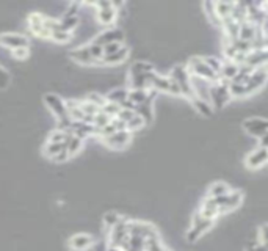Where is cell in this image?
<instances>
[{
    "label": "cell",
    "instance_id": "obj_34",
    "mask_svg": "<svg viewBox=\"0 0 268 251\" xmlns=\"http://www.w3.org/2000/svg\"><path fill=\"white\" fill-rule=\"evenodd\" d=\"M122 220V217L119 215V214H116V212H107L105 215H104V225H105V228H109V229H112L113 226H116L118 223Z\"/></svg>",
    "mask_w": 268,
    "mask_h": 251
},
{
    "label": "cell",
    "instance_id": "obj_19",
    "mask_svg": "<svg viewBox=\"0 0 268 251\" xmlns=\"http://www.w3.org/2000/svg\"><path fill=\"white\" fill-rule=\"evenodd\" d=\"M71 59H72L74 62L80 63V65H96V63H97V62L91 57L88 46L78 47V49L72 50V52H71Z\"/></svg>",
    "mask_w": 268,
    "mask_h": 251
},
{
    "label": "cell",
    "instance_id": "obj_23",
    "mask_svg": "<svg viewBox=\"0 0 268 251\" xmlns=\"http://www.w3.org/2000/svg\"><path fill=\"white\" fill-rule=\"evenodd\" d=\"M234 5L235 4H229V2H213V10H215V16L220 19V22L231 17Z\"/></svg>",
    "mask_w": 268,
    "mask_h": 251
},
{
    "label": "cell",
    "instance_id": "obj_22",
    "mask_svg": "<svg viewBox=\"0 0 268 251\" xmlns=\"http://www.w3.org/2000/svg\"><path fill=\"white\" fill-rule=\"evenodd\" d=\"M91 243H93V239H91V236H88V234H77V236H74V237L71 239V242H69L71 248H72V249H77V251H84V249L90 248Z\"/></svg>",
    "mask_w": 268,
    "mask_h": 251
},
{
    "label": "cell",
    "instance_id": "obj_5",
    "mask_svg": "<svg viewBox=\"0 0 268 251\" xmlns=\"http://www.w3.org/2000/svg\"><path fill=\"white\" fill-rule=\"evenodd\" d=\"M151 90H155L157 93L163 91L171 96H182L180 88L174 80H171L167 75L157 74V72H152V75H151Z\"/></svg>",
    "mask_w": 268,
    "mask_h": 251
},
{
    "label": "cell",
    "instance_id": "obj_27",
    "mask_svg": "<svg viewBox=\"0 0 268 251\" xmlns=\"http://www.w3.org/2000/svg\"><path fill=\"white\" fill-rule=\"evenodd\" d=\"M84 145V140L80 137L74 135V133H68V138H66V149L69 152V156H74L80 151Z\"/></svg>",
    "mask_w": 268,
    "mask_h": 251
},
{
    "label": "cell",
    "instance_id": "obj_26",
    "mask_svg": "<svg viewBox=\"0 0 268 251\" xmlns=\"http://www.w3.org/2000/svg\"><path fill=\"white\" fill-rule=\"evenodd\" d=\"M192 104H193V107L196 108L198 113H201V115H204V117H210V115H212L213 107H212V104H210L209 101H205V99H202V98H199V96L195 94L193 99H192Z\"/></svg>",
    "mask_w": 268,
    "mask_h": 251
},
{
    "label": "cell",
    "instance_id": "obj_49",
    "mask_svg": "<svg viewBox=\"0 0 268 251\" xmlns=\"http://www.w3.org/2000/svg\"><path fill=\"white\" fill-rule=\"evenodd\" d=\"M259 146H260V148H266V149H268V132L259 138Z\"/></svg>",
    "mask_w": 268,
    "mask_h": 251
},
{
    "label": "cell",
    "instance_id": "obj_14",
    "mask_svg": "<svg viewBox=\"0 0 268 251\" xmlns=\"http://www.w3.org/2000/svg\"><path fill=\"white\" fill-rule=\"evenodd\" d=\"M44 19H46V16H43L39 13H32L29 16V27H30V30L36 36L44 38V40H49L52 36V33L44 27Z\"/></svg>",
    "mask_w": 268,
    "mask_h": 251
},
{
    "label": "cell",
    "instance_id": "obj_4",
    "mask_svg": "<svg viewBox=\"0 0 268 251\" xmlns=\"http://www.w3.org/2000/svg\"><path fill=\"white\" fill-rule=\"evenodd\" d=\"M231 99L232 98H231V93H229V82L218 80L215 83H212L209 102L212 104L213 108L221 110L223 107H226L231 102Z\"/></svg>",
    "mask_w": 268,
    "mask_h": 251
},
{
    "label": "cell",
    "instance_id": "obj_46",
    "mask_svg": "<svg viewBox=\"0 0 268 251\" xmlns=\"http://www.w3.org/2000/svg\"><path fill=\"white\" fill-rule=\"evenodd\" d=\"M13 57L17 59V60H24L29 57V47H19V49H14L13 50Z\"/></svg>",
    "mask_w": 268,
    "mask_h": 251
},
{
    "label": "cell",
    "instance_id": "obj_9",
    "mask_svg": "<svg viewBox=\"0 0 268 251\" xmlns=\"http://www.w3.org/2000/svg\"><path fill=\"white\" fill-rule=\"evenodd\" d=\"M266 163H268V149L260 146L253 149L245 159V166L248 170H259Z\"/></svg>",
    "mask_w": 268,
    "mask_h": 251
},
{
    "label": "cell",
    "instance_id": "obj_35",
    "mask_svg": "<svg viewBox=\"0 0 268 251\" xmlns=\"http://www.w3.org/2000/svg\"><path fill=\"white\" fill-rule=\"evenodd\" d=\"M102 111H104V113H107V115H109V117L113 120V118L118 117V113L121 111V105H119V104H115V102H110V101H107V104L102 107Z\"/></svg>",
    "mask_w": 268,
    "mask_h": 251
},
{
    "label": "cell",
    "instance_id": "obj_29",
    "mask_svg": "<svg viewBox=\"0 0 268 251\" xmlns=\"http://www.w3.org/2000/svg\"><path fill=\"white\" fill-rule=\"evenodd\" d=\"M129 99V90L127 88H115L109 94H107V101L115 102V104H122L124 101Z\"/></svg>",
    "mask_w": 268,
    "mask_h": 251
},
{
    "label": "cell",
    "instance_id": "obj_45",
    "mask_svg": "<svg viewBox=\"0 0 268 251\" xmlns=\"http://www.w3.org/2000/svg\"><path fill=\"white\" fill-rule=\"evenodd\" d=\"M122 46H124L122 43H112V44H107V46H104V55H112V53L121 50Z\"/></svg>",
    "mask_w": 268,
    "mask_h": 251
},
{
    "label": "cell",
    "instance_id": "obj_10",
    "mask_svg": "<svg viewBox=\"0 0 268 251\" xmlns=\"http://www.w3.org/2000/svg\"><path fill=\"white\" fill-rule=\"evenodd\" d=\"M94 7L97 8V21L102 25H110L116 21L118 11L115 8V4L112 2H97L94 4Z\"/></svg>",
    "mask_w": 268,
    "mask_h": 251
},
{
    "label": "cell",
    "instance_id": "obj_8",
    "mask_svg": "<svg viewBox=\"0 0 268 251\" xmlns=\"http://www.w3.org/2000/svg\"><path fill=\"white\" fill-rule=\"evenodd\" d=\"M44 102H46V105L49 107V110L52 111V113L57 117V120H63V118H68L69 117L68 105H66V102L60 96L52 94V93L50 94H46L44 96Z\"/></svg>",
    "mask_w": 268,
    "mask_h": 251
},
{
    "label": "cell",
    "instance_id": "obj_37",
    "mask_svg": "<svg viewBox=\"0 0 268 251\" xmlns=\"http://www.w3.org/2000/svg\"><path fill=\"white\" fill-rule=\"evenodd\" d=\"M88 49H90L91 57H93L97 63H100L102 59H104V47L99 46V44H96V43H91V44L88 46Z\"/></svg>",
    "mask_w": 268,
    "mask_h": 251
},
{
    "label": "cell",
    "instance_id": "obj_40",
    "mask_svg": "<svg viewBox=\"0 0 268 251\" xmlns=\"http://www.w3.org/2000/svg\"><path fill=\"white\" fill-rule=\"evenodd\" d=\"M66 138H68V133H66V132H63V130H55V132L50 133L49 143H60V145H65V143H66Z\"/></svg>",
    "mask_w": 268,
    "mask_h": 251
},
{
    "label": "cell",
    "instance_id": "obj_2",
    "mask_svg": "<svg viewBox=\"0 0 268 251\" xmlns=\"http://www.w3.org/2000/svg\"><path fill=\"white\" fill-rule=\"evenodd\" d=\"M215 225V220H210V218H205L202 217L198 210L193 214V218H192V225L190 228L187 229V234H185V239L187 242H198L205 233H209L212 229V226Z\"/></svg>",
    "mask_w": 268,
    "mask_h": 251
},
{
    "label": "cell",
    "instance_id": "obj_48",
    "mask_svg": "<svg viewBox=\"0 0 268 251\" xmlns=\"http://www.w3.org/2000/svg\"><path fill=\"white\" fill-rule=\"evenodd\" d=\"M71 156H69V152H68V149L65 148L60 154H57L55 157H53V160H55V162H58V163H61V162H66L68 159H69Z\"/></svg>",
    "mask_w": 268,
    "mask_h": 251
},
{
    "label": "cell",
    "instance_id": "obj_50",
    "mask_svg": "<svg viewBox=\"0 0 268 251\" xmlns=\"http://www.w3.org/2000/svg\"><path fill=\"white\" fill-rule=\"evenodd\" d=\"M265 8H266V17H268V4H265Z\"/></svg>",
    "mask_w": 268,
    "mask_h": 251
},
{
    "label": "cell",
    "instance_id": "obj_18",
    "mask_svg": "<svg viewBox=\"0 0 268 251\" xmlns=\"http://www.w3.org/2000/svg\"><path fill=\"white\" fill-rule=\"evenodd\" d=\"M122 40H124V33L118 29H112V30H107V32L100 33L94 40V43L104 47V46L112 44V43H122Z\"/></svg>",
    "mask_w": 268,
    "mask_h": 251
},
{
    "label": "cell",
    "instance_id": "obj_42",
    "mask_svg": "<svg viewBox=\"0 0 268 251\" xmlns=\"http://www.w3.org/2000/svg\"><path fill=\"white\" fill-rule=\"evenodd\" d=\"M137 113H135V110H127V108H121V111H119V113H118V120H121V121H124L126 124L133 118V117H135Z\"/></svg>",
    "mask_w": 268,
    "mask_h": 251
},
{
    "label": "cell",
    "instance_id": "obj_47",
    "mask_svg": "<svg viewBox=\"0 0 268 251\" xmlns=\"http://www.w3.org/2000/svg\"><path fill=\"white\" fill-rule=\"evenodd\" d=\"M10 83V74L0 66V88H7Z\"/></svg>",
    "mask_w": 268,
    "mask_h": 251
},
{
    "label": "cell",
    "instance_id": "obj_13",
    "mask_svg": "<svg viewBox=\"0 0 268 251\" xmlns=\"http://www.w3.org/2000/svg\"><path fill=\"white\" fill-rule=\"evenodd\" d=\"M130 138H132V132L129 130H119L112 133L110 137L102 138L104 143L109 146L110 149H124L129 143H130Z\"/></svg>",
    "mask_w": 268,
    "mask_h": 251
},
{
    "label": "cell",
    "instance_id": "obj_3",
    "mask_svg": "<svg viewBox=\"0 0 268 251\" xmlns=\"http://www.w3.org/2000/svg\"><path fill=\"white\" fill-rule=\"evenodd\" d=\"M187 68H189L190 74L193 77H198V79H202V80H207L210 83H215L220 80V75L217 72H213L209 65L204 62L202 57H198V55H195V57H192L189 60V63H187Z\"/></svg>",
    "mask_w": 268,
    "mask_h": 251
},
{
    "label": "cell",
    "instance_id": "obj_33",
    "mask_svg": "<svg viewBox=\"0 0 268 251\" xmlns=\"http://www.w3.org/2000/svg\"><path fill=\"white\" fill-rule=\"evenodd\" d=\"M204 59V62L209 65V68L213 71V72H217L218 75H220V72H221V68H223V60H220L218 57H215V55H205V57H202Z\"/></svg>",
    "mask_w": 268,
    "mask_h": 251
},
{
    "label": "cell",
    "instance_id": "obj_39",
    "mask_svg": "<svg viewBox=\"0 0 268 251\" xmlns=\"http://www.w3.org/2000/svg\"><path fill=\"white\" fill-rule=\"evenodd\" d=\"M65 148H66V143L65 145H60V143H47L46 145V154L53 159L57 154H60Z\"/></svg>",
    "mask_w": 268,
    "mask_h": 251
},
{
    "label": "cell",
    "instance_id": "obj_1",
    "mask_svg": "<svg viewBox=\"0 0 268 251\" xmlns=\"http://www.w3.org/2000/svg\"><path fill=\"white\" fill-rule=\"evenodd\" d=\"M168 77L177 83L183 98H187L189 101L193 99L195 91H193V87H192V74H190L189 68H187V65H176V66H173V69L170 71Z\"/></svg>",
    "mask_w": 268,
    "mask_h": 251
},
{
    "label": "cell",
    "instance_id": "obj_17",
    "mask_svg": "<svg viewBox=\"0 0 268 251\" xmlns=\"http://www.w3.org/2000/svg\"><path fill=\"white\" fill-rule=\"evenodd\" d=\"M0 44L5 47H11L19 49V47H29V40H27L24 35H17V33H5L0 35Z\"/></svg>",
    "mask_w": 268,
    "mask_h": 251
},
{
    "label": "cell",
    "instance_id": "obj_7",
    "mask_svg": "<svg viewBox=\"0 0 268 251\" xmlns=\"http://www.w3.org/2000/svg\"><path fill=\"white\" fill-rule=\"evenodd\" d=\"M266 82H268V66L256 69L251 74V77H250V80L246 83L248 96H253L254 93H257L259 90H262L266 85Z\"/></svg>",
    "mask_w": 268,
    "mask_h": 251
},
{
    "label": "cell",
    "instance_id": "obj_28",
    "mask_svg": "<svg viewBox=\"0 0 268 251\" xmlns=\"http://www.w3.org/2000/svg\"><path fill=\"white\" fill-rule=\"evenodd\" d=\"M151 72H155V68L149 62H135L129 69V74H151Z\"/></svg>",
    "mask_w": 268,
    "mask_h": 251
},
{
    "label": "cell",
    "instance_id": "obj_41",
    "mask_svg": "<svg viewBox=\"0 0 268 251\" xmlns=\"http://www.w3.org/2000/svg\"><path fill=\"white\" fill-rule=\"evenodd\" d=\"M87 101L91 102V104H94V105H97L100 110H102V107L107 104V98H104V96H100V94H97V93H90V94L87 96Z\"/></svg>",
    "mask_w": 268,
    "mask_h": 251
},
{
    "label": "cell",
    "instance_id": "obj_15",
    "mask_svg": "<svg viewBox=\"0 0 268 251\" xmlns=\"http://www.w3.org/2000/svg\"><path fill=\"white\" fill-rule=\"evenodd\" d=\"M257 38H265V36L262 35L260 29H259V27H257L256 24H253V22H250V21H245L243 24H240L238 40L253 43V41H256Z\"/></svg>",
    "mask_w": 268,
    "mask_h": 251
},
{
    "label": "cell",
    "instance_id": "obj_21",
    "mask_svg": "<svg viewBox=\"0 0 268 251\" xmlns=\"http://www.w3.org/2000/svg\"><path fill=\"white\" fill-rule=\"evenodd\" d=\"M240 71V65L234 63V62H224L223 63V68H221V72H220V80H224V82H232L237 74Z\"/></svg>",
    "mask_w": 268,
    "mask_h": 251
},
{
    "label": "cell",
    "instance_id": "obj_32",
    "mask_svg": "<svg viewBox=\"0 0 268 251\" xmlns=\"http://www.w3.org/2000/svg\"><path fill=\"white\" fill-rule=\"evenodd\" d=\"M167 248L163 246L162 240H160L158 236H154V237H149L146 239V243H145V251H165Z\"/></svg>",
    "mask_w": 268,
    "mask_h": 251
},
{
    "label": "cell",
    "instance_id": "obj_44",
    "mask_svg": "<svg viewBox=\"0 0 268 251\" xmlns=\"http://www.w3.org/2000/svg\"><path fill=\"white\" fill-rule=\"evenodd\" d=\"M257 239H259V242H260V243L268 245V223H265V225H262V226L259 228Z\"/></svg>",
    "mask_w": 268,
    "mask_h": 251
},
{
    "label": "cell",
    "instance_id": "obj_24",
    "mask_svg": "<svg viewBox=\"0 0 268 251\" xmlns=\"http://www.w3.org/2000/svg\"><path fill=\"white\" fill-rule=\"evenodd\" d=\"M231 191V187L223 182V181H217V182H213L210 187H209V193H207V197L210 198H220V197H224V195H228Z\"/></svg>",
    "mask_w": 268,
    "mask_h": 251
},
{
    "label": "cell",
    "instance_id": "obj_25",
    "mask_svg": "<svg viewBox=\"0 0 268 251\" xmlns=\"http://www.w3.org/2000/svg\"><path fill=\"white\" fill-rule=\"evenodd\" d=\"M135 113H137V115H140V117L145 120L146 126H148V124H151V123L154 121V107H152V101L145 102V104H141V105H137V108H135Z\"/></svg>",
    "mask_w": 268,
    "mask_h": 251
},
{
    "label": "cell",
    "instance_id": "obj_20",
    "mask_svg": "<svg viewBox=\"0 0 268 251\" xmlns=\"http://www.w3.org/2000/svg\"><path fill=\"white\" fill-rule=\"evenodd\" d=\"M127 57H129V49L126 46H122L121 50H118L112 55H104V59H102L100 63H104V65H121L127 60Z\"/></svg>",
    "mask_w": 268,
    "mask_h": 251
},
{
    "label": "cell",
    "instance_id": "obj_43",
    "mask_svg": "<svg viewBox=\"0 0 268 251\" xmlns=\"http://www.w3.org/2000/svg\"><path fill=\"white\" fill-rule=\"evenodd\" d=\"M50 40H53L55 43H68L71 40V33H66V32H53Z\"/></svg>",
    "mask_w": 268,
    "mask_h": 251
},
{
    "label": "cell",
    "instance_id": "obj_31",
    "mask_svg": "<svg viewBox=\"0 0 268 251\" xmlns=\"http://www.w3.org/2000/svg\"><path fill=\"white\" fill-rule=\"evenodd\" d=\"M112 123V118L107 115V113H104V111L100 110L99 113L94 117V120H93V126L96 127V133L100 130V129H104L105 126H109Z\"/></svg>",
    "mask_w": 268,
    "mask_h": 251
},
{
    "label": "cell",
    "instance_id": "obj_11",
    "mask_svg": "<svg viewBox=\"0 0 268 251\" xmlns=\"http://www.w3.org/2000/svg\"><path fill=\"white\" fill-rule=\"evenodd\" d=\"M243 130L254 137V138H260L262 135H265L268 132V120L266 118H248L243 121Z\"/></svg>",
    "mask_w": 268,
    "mask_h": 251
},
{
    "label": "cell",
    "instance_id": "obj_38",
    "mask_svg": "<svg viewBox=\"0 0 268 251\" xmlns=\"http://www.w3.org/2000/svg\"><path fill=\"white\" fill-rule=\"evenodd\" d=\"M77 24H78V17H77V16L65 17L63 22H61V29H63V32H66V33H71V30L75 29Z\"/></svg>",
    "mask_w": 268,
    "mask_h": 251
},
{
    "label": "cell",
    "instance_id": "obj_16",
    "mask_svg": "<svg viewBox=\"0 0 268 251\" xmlns=\"http://www.w3.org/2000/svg\"><path fill=\"white\" fill-rule=\"evenodd\" d=\"M246 66H251L254 69L265 68L268 66V49H260V50H253L246 55L245 63Z\"/></svg>",
    "mask_w": 268,
    "mask_h": 251
},
{
    "label": "cell",
    "instance_id": "obj_6",
    "mask_svg": "<svg viewBox=\"0 0 268 251\" xmlns=\"http://www.w3.org/2000/svg\"><path fill=\"white\" fill-rule=\"evenodd\" d=\"M220 210H221V215L223 214H229L232 210H235L237 207L242 206L243 203V193L240 190H231L228 195L224 197H220V198H215Z\"/></svg>",
    "mask_w": 268,
    "mask_h": 251
},
{
    "label": "cell",
    "instance_id": "obj_30",
    "mask_svg": "<svg viewBox=\"0 0 268 251\" xmlns=\"http://www.w3.org/2000/svg\"><path fill=\"white\" fill-rule=\"evenodd\" d=\"M229 93L231 98L234 99H242V98H248V91H246V85H242V83H229Z\"/></svg>",
    "mask_w": 268,
    "mask_h": 251
},
{
    "label": "cell",
    "instance_id": "obj_36",
    "mask_svg": "<svg viewBox=\"0 0 268 251\" xmlns=\"http://www.w3.org/2000/svg\"><path fill=\"white\" fill-rule=\"evenodd\" d=\"M145 126H146L145 120H143L140 115H135V117H133V118L127 123V130H129V132H135V130L143 129Z\"/></svg>",
    "mask_w": 268,
    "mask_h": 251
},
{
    "label": "cell",
    "instance_id": "obj_12",
    "mask_svg": "<svg viewBox=\"0 0 268 251\" xmlns=\"http://www.w3.org/2000/svg\"><path fill=\"white\" fill-rule=\"evenodd\" d=\"M129 236H138L143 239H149L154 236H158L157 228L152 226L151 223L145 221H129Z\"/></svg>",
    "mask_w": 268,
    "mask_h": 251
}]
</instances>
